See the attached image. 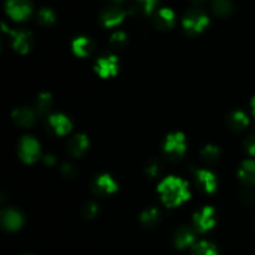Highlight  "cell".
I'll list each match as a JSON object with an SVG mask.
<instances>
[{
    "label": "cell",
    "instance_id": "obj_36",
    "mask_svg": "<svg viewBox=\"0 0 255 255\" xmlns=\"http://www.w3.org/2000/svg\"><path fill=\"white\" fill-rule=\"evenodd\" d=\"M192 2H194V4H203V2H206L207 0H191Z\"/></svg>",
    "mask_w": 255,
    "mask_h": 255
},
{
    "label": "cell",
    "instance_id": "obj_30",
    "mask_svg": "<svg viewBox=\"0 0 255 255\" xmlns=\"http://www.w3.org/2000/svg\"><path fill=\"white\" fill-rule=\"evenodd\" d=\"M84 216L86 217L87 219H92L96 217L97 212H99V207H97L96 203H94V202H89V203L85 204L84 207Z\"/></svg>",
    "mask_w": 255,
    "mask_h": 255
},
{
    "label": "cell",
    "instance_id": "obj_5",
    "mask_svg": "<svg viewBox=\"0 0 255 255\" xmlns=\"http://www.w3.org/2000/svg\"><path fill=\"white\" fill-rule=\"evenodd\" d=\"M4 26V30L7 34L11 36L12 39V47H14L15 51L20 52V54H26L30 51L32 45V35L31 32L27 31V30H7Z\"/></svg>",
    "mask_w": 255,
    "mask_h": 255
},
{
    "label": "cell",
    "instance_id": "obj_4",
    "mask_svg": "<svg viewBox=\"0 0 255 255\" xmlns=\"http://www.w3.org/2000/svg\"><path fill=\"white\" fill-rule=\"evenodd\" d=\"M5 9L7 15L15 21H22L31 15L32 6L30 0H6Z\"/></svg>",
    "mask_w": 255,
    "mask_h": 255
},
{
    "label": "cell",
    "instance_id": "obj_6",
    "mask_svg": "<svg viewBox=\"0 0 255 255\" xmlns=\"http://www.w3.org/2000/svg\"><path fill=\"white\" fill-rule=\"evenodd\" d=\"M20 158L25 163H34L40 157V144L34 137H24L20 142Z\"/></svg>",
    "mask_w": 255,
    "mask_h": 255
},
{
    "label": "cell",
    "instance_id": "obj_9",
    "mask_svg": "<svg viewBox=\"0 0 255 255\" xmlns=\"http://www.w3.org/2000/svg\"><path fill=\"white\" fill-rule=\"evenodd\" d=\"M95 71L102 79L115 76L119 71V60L115 55H106V56L100 57L95 65Z\"/></svg>",
    "mask_w": 255,
    "mask_h": 255
},
{
    "label": "cell",
    "instance_id": "obj_1",
    "mask_svg": "<svg viewBox=\"0 0 255 255\" xmlns=\"http://www.w3.org/2000/svg\"><path fill=\"white\" fill-rule=\"evenodd\" d=\"M158 192L161 194L162 202L168 208L181 206L183 202L188 201L191 193L188 191V184L177 177H168L158 186Z\"/></svg>",
    "mask_w": 255,
    "mask_h": 255
},
{
    "label": "cell",
    "instance_id": "obj_15",
    "mask_svg": "<svg viewBox=\"0 0 255 255\" xmlns=\"http://www.w3.org/2000/svg\"><path fill=\"white\" fill-rule=\"evenodd\" d=\"M196 241V234L189 227H181L174 234V244L177 248L184 249L191 247Z\"/></svg>",
    "mask_w": 255,
    "mask_h": 255
},
{
    "label": "cell",
    "instance_id": "obj_31",
    "mask_svg": "<svg viewBox=\"0 0 255 255\" xmlns=\"http://www.w3.org/2000/svg\"><path fill=\"white\" fill-rule=\"evenodd\" d=\"M61 172H62V174H64L65 178H67V179H74V178H76V176H77L76 168H75V167L70 163H65L64 166H62Z\"/></svg>",
    "mask_w": 255,
    "mask_h": 255
},
{
    "label": "cell",
    "instance_id": "obj_13",
    "mask_svg": "<svg viewBox=\"0 0 255 255\" xmlns=\"http://www.w3.org/2000/svg\"><path fill=\"white\" fill-rule=\"evenodd\" d=\"M12 120L20 127H31L36 122V114L29 107H19L12 112Z\"/></svg>",
    "mask_w": 255,
    "mask_h": 255
},
{
    "label": "cell",
    "instance_id": "obj_19",
    "mask_svg": "<svg viewBox=\"0 0 255 255\" xmlns=\"http://www.w3.org/2000/svg\"><path fill=\"white\" fill-rule=\"evenodd\" d=\"M238 176L241 181L246 186L254 187L255 186V161L254 159H248L243 162L241 169L238 172Z\"/></svg>",
    "mask_w": 255,
    "mask_h": 255
},
{
    "label": "cell",
    "instance_id": "obj_34",
    "mask_svg": "<svg viewBox=\"0 0 255 255\" xmlns=\"http://www.w3.org/2000/svg\"><path fill=\"white\" fill-rule=\"evenodd\" d=\"M44 161L47 166H54L55 162H56V159H55V157L52 156V154H47V156L44 158Z\"/></svg>",
    "mask_w": 255,
    "mask_h": 255
},
{
    "label": "cell",
    "instance_id": "obj_17",
    "mask_svg": "<svg viewBox=\"0 0 255 255\" xmlns=\"http://www.w3.org/2000/svg\"><path fill=\"white\" fill-rule=\"evenodd\" d=\"M89 148V139L85 134H76L72 137L67 144L69 153L72 157H80L85 153Z\"/></svg>",
    "mask_w": 255,
    "mask_h": 255
},
{
    "label": "cell",
    "instance_id": "obj_24",
    "mask_svg": "<svg viewBox=\"0 0 255 255\" xmlns=\"http://www.w3.org/2000/svg\"><path fill=\"white\" fill-rule=\"evenodd\" d=\"M191 255H219L218 249L209 242H199L198 244L193 246Z\"/></svg>",
    "mask_w": 255,
    "mask_h": 255
},
{
    "label": "cell",
    "instance_id": "obj_11",
    "mask_svg": "<svg viewBox=\"0 0 255 255\" xmlns=\"http://www.w3.org/2000/svg\"><path fill=\"white\" fill-rule=\"evenodd\" d=\"M1 223L6 231L15 232L21 228L24 223V217L17 209L7 208L1 213Z\"/></svg>",
    "mask_w": 255,
    "mask_h": 255
},
{
    "label": "cell",
    "instance_id": "obj_16",
    "mask_svg": "<svg viewBox=\"0 0 255 255\" xmlns=\"http://www.w3.org/2000/svg\"><path fill=\"white\" fill-rule=\"evenodd\" d=\"M49 124L52 127V129L55 131V133L59 134V136H65V134L69 133L71 131V121L67 119L64 115H52L49 117Z\"/></svg>",
    "mask_w": 255,
    "mask_h": 255
},
{
    "label": "cell",
    "instance_id": "obj_25",
    "mask_svg": "<svg viewBox=\"0 0 255 255\" xmlns=\"http://www.w3.org/2000/svg\"><path fill=\"white\" fill-rule=\"evenodd\" d=\"M158 0H136L134 4L132 5L131 12L141 11L143 14L148 15L153 11V9L156 7Z\"/></svg>",
    "mask_w": 255,
    "mask_h": 255
},
{
    "label": "cell",
    "instance_id": "obj_28",
    "mask_svg": "<svg viewBox=\"0 0 255 255\" xmlns=\"http://www.w3.org/2000/svg\"><path fill=\"white\" fill-rule=\"evenodd\" d=\"M110 44H111V46L114 47V49H122V47L127 44L126 34L122 31L115 32L111 36V39H110Z\"/></svg>",
    "mask_w": 255,
    "mask_h": 255
},
{
    "label": "cell",
    "instance_id": "obj_26",
    "mask_svg": "<svg viewBox=\"0 0 255 255\" xmlns=\"http://www.w3.org/2000/svg\"><path fill=\"white\" fill-rule=\"evenodd\" d=\"M201 156L203 158V161L207 162V163H214L219 158V156H221V151H219V148L217 146L209 144V146L204 147L202 149Z\"/></svg>",
    "mask_w": 255,
    "mask_h": 255
},
{
    "label": "cell",
    "instance_id": "obj_18",
    "mask_svg": "<svg viewBox=\"0 0 255 255\" xmlns=\"http://www.w3.org/2000/svg\"><path fill=\"white\" fill-rule=\"evenodd\" d=\"M249 120L247 115L242 111H233L227 117V126L234 132H241L248 127Z\"/></svg>",
    "mask_w": 255,
    "mask_h": 255
},
{
    "label": "cell",
    "instance_id": "obj_21",
    "mask_svg": "<svg viewBox=\"0 0 255 255\" xmlns=\"http://www.w3.org/2000/svg\"><path fill=\"white\" fill-rule=\"evenodd\" d=\"M212 10L218 16L226 17L233 12L234 5L231 0H213L212 1Z\"/></svg>",
    "mask_w": 255,
    "mask_h": 255
},
{
    "label": "cell",
    "instance_id": "obj_20",
    "mask_svg": "<svg viewBox=\"0 0 255 255\" xmlns=\"http://www.w3.org/2000/svg\"><path fill=\"white\" fill-rule=\"evenodd\" d=\"M94 49L95 44L89 37H77L72 42V50H74L75 55H77L80 57H86L89 55H91Z\"/></svg>",
    "mask_w": 255,
    "mask_h": 255
},
{
    "label": "cell",
    "instance_id": "obj_35",
    "mask_svg": "<svg viewBox=\"0 0 255 255\" xmlns=\"http://www.w3.org/2000/svg\"><path fill=\"white\" fill-rule=\"evenodd\" d=\"M251 105H252V110H253V115L255 116V97H254L253 100H252Z\"/></svg>",
    "mask_w": 255,
    "mask_h": 255
},
{
    "label": "cell",
    "instance_id": "obj_12",
    "mask_svg": "<svg viewBox=\"0 0 255 255\" xmlns=\"http://www.w3.org/2000/svg\"><path fill=\"white\" fill-rule=\"evenodd\" d=\"M196 182L197 186L204 192V193H213L217 188V178L212 172L206 169H198L196 171Z\"/></svg>",
    "mask_w": 255,
    "mask_h": 255
},
{
    "label": "cell",
    "instance_id": "obj_37",
    "mask_svg": "<svg viewBox=\"0 0 255 255\" xmlns=\"http://www.w3.org/2000/svg\"><path fill=\"white\" fill-rule=\"evenodd\" d=\"M115 1H117V2H120V1H125V0H115Z\"/></svg>",
    "mask_w": 255,
    "mask_h": 255
},
{
    "label": "cell",
    "instance_id": "obj_14",
    "mask_svg": "<svg viewBox=\"0 0 255 255\" xmlns=\"http://www.w3.org/2000/svg\"><path fill=\"white\" fill-rule=\"evenodd\" d=\"M174 12L168 7H163L153 17V24L159 30H168L174 25Z\"/></svg>",
    "mask_w": 255,
    "mask_h": 255
},
{
    "label": "cell",
    "instance_id": "obj_7",
    "mask_svg": "<svg viewBox=\"0 0 255 255\" xmlns=\"http://www.w3.org/2000/svg\"><path fill=\"white\" fill-rule=\"evenodd\" d=\"M193 222L197 231L206 233L216 226V211L212 207H204L194 214Z\"/></svg>",
    "mask_w": 255,
    "mask_h": 255
},
{
    "label": "cell",
    "instance_id": "obj_22",
    "mask_svg": "<svg viewBox=\"0 0 255 255\" xmlns=\"http://www.w3.org/2000/svg\"><path fill=\"white\" fill-rule=\"evenodd\" d=\"M161 221V213L157 208H148L141 214V223L146 228H154Z\"/></svg>",
    "mask_w": 255,
    "mask_h": 255
},
{
    "label": "cell",
    "instance_id": "obj_33",
    "mask_svg": "<svg viewBox=\"0 0 255 255\" xmlns=\"http://www.w3.org/2000/svg\"><path fill=\"white\" fill-rule=\"evenodd\" d=\"M242 198H243L244 202H248V203H251V202L254 199V196L252 192H244L243 196H242Z\"/></svg>",
    "mask_w": 255,
    "mask_h": 255
},
{
    "label": "cell",
    "instance_id": "obj_29",
    "mask_svg": "<svg viewBox=\"0 0 255 255\" xmlns=\"http://www.w3.org/2000/svg\"><path fill=\"white\" fill-rule=\"evenodd\" d=\"M146 173L152 178H156L161 173V163L157 159H152L146 167Z\"/></svg>",
    "mask_w": 255,
    "mask_h": 255
},
{
    "label": "cell",
    "instance_id": "obj_38",
    "mask_svg": "<svg viewBox=\"0 0 255 255\" xmlns=\"http://www.w3.org/2000/svg\"><path fill=\"white\" fill-rule=\"evenodd\" d=\"M22 255H34V254H30V253H26V254H22Z\"/></svg>",
    "mask_w": 255,
    "mask_h": 255
},
{
    "label": "cell",
    "instance_id": "obj_2",
    "mask_svg": "<svg viewBox=\"0 0 255 255\" xmlns=\"http://www.w3.org/2000/svg\"><path fill=\"white\" fill-rule=\"evenodd\" d=\"M209 19L201 9H191L183 17V27L191 35H197L206 29Z\"/></svg>",
    "mask_w": 255,
    "mask_h": 255
},
{
    "label": "cell",
    "instance_id": "obj_3",
    "mask_svg": "<svg viewBox=\"0 0 255 255\" xmlns=\"http://www.w3.org/2000/svg\"><path fill=\"white\" fill-rule=\"evenodd\" d=\"M186 137L182 133H172L167 137L164 142V153L172 161H178L186 153Z\"/></svg>",
    "mask_w": 255,
    "mask_h": 255
},
{
    "label": "cell",
    "instance_id": "obj_23",
    "mask_svg": "<svg viewBox=\"0 0 255 255\" xmlns=\"http://www.w3.org/2000/svg\"><path fill=\"white\" fill-rule=\"evenodd\" d=\"M52 107V97L51 95L47 94V92H44V94L39 95L36 102H35V109H36V112L41 116H45L50 112Z\"/></svg>",
    "mask_w": 255,
    "mask_h": 255
},
{
    "label": "cell",
    "instance_id": "obj_32",
    "mask_svg": "<svg viewBox=\"0 0 255 255\" xmlns=\"http://www.w3.org/2000/svg\"><path fill=\"white\" fill-rule=\"evenodd\" d=\"M244 148L252 156H255V136H251L244 141Z\"/></svg>",
    "mask_w": 255,
    "mask_h": 255
},
{
    "label": "cell",
    "instance_id": "obj_8",
    "mask_svg": "<svg viewBox=\"0 0 255 255\" xmlns=\"http://www.w3.org/2000/svg\"><path fill=\"white\" fill-rule=\"evenodd\" d=\"M91 191L95 196H110V194L115 193L117 191V183L114 181L111 176L102 174V176H99L96 179H94L91 184Z\"/></svg>",
    "mask_w": 255,
    "mask_h": 255
},
{
    "label": "cell",
    "instance_id": "obj_10",
    "mask_svg": "<svg viewBox=\"0 0 255 255\" xmlns=\"http://www.w3.org/2000/svg\"><path fill=\"white\" fill-rule=\"evenodd\" d=\"M127 14H128V11H126V10L122 9V7L114 5V6L106 7V9L101 12L100 20H101L104 26L112 27L121 24Z\"/></svg>",
    "mask_w": 255,
    "mask_h": 255
},
{
    "label": "cell",
    "instance_id": "obj_27",
    "mask_svg": "<svg viewBox=\"0 0 255 255\" xmlns=\"http://www.w3.org/2000/svg\"><path fill=\"white\" fill-rule=\"evenodd\" d=\"M37 19H39V22L42 26H51L55 22V14L49 7H44V9H41L39 11Z\"/></svg>",
    "mask_w": 255,
    "mask_h": 255
}]
</instances>
